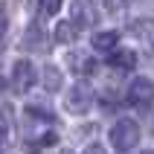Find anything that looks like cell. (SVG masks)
Wrapping results in <instances>:
<instances>
[{
  "mask_svg": "<svg viewBox=\"0 0 154 154\" xmlns=\"http://www.w3.org/2000/svg\"><path fill=\"white\" fill-rule=\"evenodd\" d=\"M111 146L116 151H131V148H137L140 143V125L134 119H116L111 125Z\"/></svg>",
  "mask_w": 154,
  "mask_h": 154,
  "instance_id": "obj_1",
  "label": "cell"
},
{
  "mask_svg": "<svg viewBox=\"0 0 154 154\" xmlns=\"http://www.w3.org/2000/svg\"><path fill=\"white\" fill-rule=\"evenodd\" d=\"M93 105V87L87 82H76L73 87H67V96H64V108H67L73 116H82V113L90 111Z\"/></svg>",
  "mask_w": 154,
  "mask_h": 154,
  "instance_id": "obj_2",
  "label": "cell"
},
{
  "mask_svg": "<svg viewBox=\"0 0 154 154\" xmlns=\"http://www.w3.org/2000/svg\"><path fill=\"white\" fill-rule=\"evenodd\" d=\"M128 102L137 105V108H148V105L154 102V82L146 79V76L134 79L128 85Z\"/></svg>",
  "mask_w": 154,
  "mask_h": 154,
  "instance_id": "obj_3",
  "label": "cell"
},
{
  "mask_svg": "<svg viewBox=\"0 0 154 154\" xmlns=\"http://www.w3.org/2000/svg\"><path fill=\"white\" fill-rule=\"evenodd\" d=\"M35 79H38V73H35L32 61L17 58V61H15V67H12V87H15L17 93H26V90L35 85Z\"/></svg>",
  "mask_w": 154,
  "mask_h": 154,
  "instance_id": "obj_4",
  "label": "cell"
},
{
  "mask_svg": "<svg viewBox=\"0 0 154 154\" xmlns=\"http://www.w3.org/2000/svg\"><path fill=\"white\" fill-rule=\"evenodd\" d=\"M70 20L79 26V29H90L96 23V12L87 6V0H73L70 3Z\"/></svg>",
  "mask_w": 154,
  "mask_h": 154,
  "instance_id": "obj_5",
  "label": "cell"
},
{
  "mask_svg": "<svg viewBox=\"0 0 154 154\" xmlns=\"http://www.w3.org/2000/svg\"><path fill=\"white\" fill-rule=\"evenodd\" d=\"M67 67L76 73V76H90L96 70V58L90 52H70L67 55Z\"/></svg>",
  "mask_w": 154,
  "mask_h": 154,
  "instance_id": "obj_6",
  "label": "cell"
},
{
  "mask_svg": "<svg viewBox=\"0 0 154 154\" xmlns=\"http://www.w3.org/2000/svg\"><path fill=\"white\" fill-rule=\"evenodd\" d=\"M131 35L143 41V47H154V20L151 17H140L131 23Z\"/></svg>",
  "mask_w": 154,
  "mask_h": 154,
  "instance_id": "obj_7",
  "label": "cell"
},
{
  "mask_svg": "<svg viewBox=\"0 0 154 154\" xmlns=\"http://www.w3.org/2000/svg\"><path fill=\"white\" fill-rule=\"evenodd\" d=\"M134 64H137V52L134 50H111V67L131 70Z\"/></svg>",
  "mask_w": 154,
  "mask_h": 154,
  "instance_id": "obj_8",
  "label": "cell"
},
{
  "mask_svg": "<svg viewBox=\"0 0 154 154\" xmlns=\"http://www.w3.org/2000/svg\"><path fill=\"white\" fill-rule=\"evenodd\" d=\"M41 85L50 90V93H55L61 87V70L58 67H52V64H44V70H41Z\"/></svg>",
  "mask_w": 154,
  "mask_h": 154,
  "instance_id": "obj_9",
  "label": "cell"
},
{
  "mask_svg": "<svg viewBox=\"0 0 154 154\" xmlns=\"http://www.w3.org/2000/svg\"><path fill=\"white\" fill-rule=\"evenodd\" d=\"M76 32H79V26L67 17V20H61V23L55 26V41L58 44H73L76 41Z\"/></svg>",
  "mask_w": 154,
  "mask_h": 154,
  "instance_id": "obj_10",
  "label": "cell"
},
{
  "mask_svg": "<svg viewBox=\"0 0 154 154\" xmlns=\"http://www.w3.org/2000/svg\"><path fill=\"white\" fill-rule=\"evenodd\" d=\"M26 113H29V116H38V119H52L50 105L41 102V99H29V102H26Z\"/></svg>",
  "mask_w": 154,
  "mask_h": 154,
  "instance_id": "obj_11",
  "label": "cell"
},
{
  "mask_svg": "<svg viewBox=\"0 0 154 154\" xmlns=\"http://www.w3.org/2000/svg\"><path fill=\"white\" fill-rule=\"evenodd\" d=\"M116 41H119L116 32H99V35H93V47H96V50H105V52L116 50Z\"/></svg>",
  "mask_w": 154,
  "mask_h": 154,
  "instance_id": "obj_12",
  "label": "cell"
},
{
  "mask_svg": "<svg viewBox=\"0 0 154 154\" xmlns=\"http://www.w3.org/2000/svg\"><path fill=\"white\" fill-rule=\"evenodd\" d=\"M44 32H41V29H38V26H29V32H26V47H29V50H44Z\"/></svg>",
  "mask_w": 154,
  "mask_h": 154,
  "instance_id": "obj_13",
  "label": "cell"
},
{
  "mask_svg": "<svg viewBox=\"0 0 154 154\" xmlns=\"http://www.w3.org/2000/svg\"><path fill=\"white\" fill-rule=\"evenodd\" d=\"M38 6H41V15H55L61 9V0H41Z\"/></svg>",
  "mask_w": 154,
  "mask_h": 154,
  "instance_id": "obj_14",
  "label": "cell"
},
{
  "mask_svg": "<svg viewBox=\"0 0 154 154\" xmlns=\"http://www.w3.org/2000/svg\"><path fill=\"white\" fill-rule=\"evenodd\" d=\"M9 137V113L6 108H0V140H6Z\"/></svg>",
  "mask_w": 154,
  "mask_h": 154,
  "instance_id": "obj_15",
  "label": "cell"
},
{
  "mask_svg": "<svg viewBox=\"0 0 154 154\" xmlns=\"http://www.w3.org/2000/svg\"><path fill=\"white\" fill-rule=\"evenodd\" d=\"M90 3H96V6H99V9H105V12L116 9V0H90Z\"/></svg>",
  "mask_w": 154,
  "mask_h": 154,
  "instance_id": "obj_16",
  "label": "cell"
},
{
  "mask_svg": "<svg viewBox=\"0 0 154 154\" xmlns=\"http://www.w3.org/2000/svg\"><path fill=\"white\" fill-rule=\"evenodd\" d=\"M0 15H3V3H0Z\"/></svg>",
  "mask_w": 154,
  "mask_h": 154,
  "instance_id": "obj_17",
  "label": "cell"
}]
</instances>
